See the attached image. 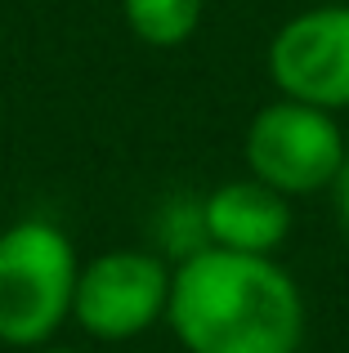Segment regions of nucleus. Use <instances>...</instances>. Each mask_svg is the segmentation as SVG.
<instances>
[{"label":"nucleus","instance_id":"nucleus-1","mask_svg":"<svg viewBox=\"0 0 349 353\" xmlns=\"http://www.w3.org/2000/svg\"><path fill=\"white\" fill-rule=\"evenodd\" d=\"M166 322L188 353H300L305 295L273 255L201 246L174 264Z\"/></svg>","mask_w":349,"mask_h":353},{"label":"nucleus","instance_id":"nucleus-7","mask_svg":"<svg viewBox=\"0 0 349 353\" xmlns=\"http://www.w3.org/2000/svg\"><path fill=\"white\" fill-rule=\"evenodd\" d=\"M121 18L139 45L179 50L197 36L201 18H206V0H121Z\"/></svg>","mask_w":349,"mask_h":353},{"label":"nucleus","instance_id":"nucleus-9","mask_svg":"<svg viewBox=\"0 0 349 353\" xmlns=\"http://www.w3.org/2000/svg\"><path fill=\"white\" fill-rule=\"evenodd\" d=\"M32 353H77V349H32Z\"/></svg>","mask_w":349,"mask_h":353},{"label":"nucleus","instance_id":"nucleus-4","mask_svg":"<svg viewBox=\"0 0 349 353\" xmlns=\"http://www.w3.org/2000/svg\"><path fill=\"white\" fill-rule=\"evenodd\" d=\"M174 268L166 255L117 246L81 264L72 318L94 340H134L166 318Z\"/></svg>","mask_w":349,"mask_h":353},{"label":"nucleus","instance_id":"nucleus-3","mask_svg":"<svg viewBox=\"0 0 349 353\" xmlns=\"http://www.w3.org/2000/svg\"><path fill=\"white\" fill-rule=\"evenodd\" d=\"M345 152L349 143L336 112H323V108L296 103L282 94L251 117L242 139L246 170L282 197H314L323 188L332 192Z\"/></svg>","mask_w":349,"mask_h":353},{"label":"nucleus","instance_id":"nucleus-8","mask_svg":"<svg viewBox=\"0 0 349 353\" xmlns=\"http://www.w3.org/2000/svg\"><path fill=\"white\" fill-rule=\"evenodd\" d=\"M332 206H336L341 233L349 237V152H345V165H341V174H336V183H332Z\"/></svg>","mask_w":349,"mask_h":353},{"label":"nucleus","instance_id":"nucleus-5","mask_svg":"<svg viewBox=\"0 0 349 353\" xmlns=\"http://www.w3.org/2000/svg\"><path fill=\"white\" fill-rule=\"evenodd\" d=\"M264 68L282 99L345 112L349 108V5H318L287 18L264 50Z\"/></svg>","mask_w":349,"mask_h":353},{"label":"nucleus","instance_id":"nucleus-2","mask_svg":"<svg viewBox=\"0 0 349 353\" xmlns=\"http://www.w3.org/2000/svg\"><path fill=\"white\" fill-rule=\"evenodd\" d=\"M81 259L54 219L27 215L0 233V345L45 349L72 318Z\"/></svg>","mask_w":349,"mask_h":353},{"label":"nucleus","instance_id":"nucleus-6","mask_svg":"<svg viewBox=\"0 0 349 353\" xmlns=\"http://www.w3.org/2000/svg\"><path fill=\"white\" fill-rule=\"evenodd\" d=\"M206 246L237 250V255H273L291 233V197L273 192L255 174L228 179L201 201Z\"/></svg>","mask_w":349,"mask_h":353}]
</instances>
